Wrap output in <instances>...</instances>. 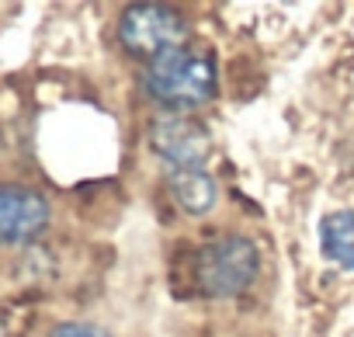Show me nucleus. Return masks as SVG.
I'll list each match as a JSON object with an SVG mask.
<instances>
[{
    "instance_id": "f257e3e1",
    "label": "nucleus",
    "mask_w": 354,
    "mask_h": 337,
    "mask_svg": "<svg viewBox=\"0 0 354 337\" xmlns=\"http://www.w3.org/2000/svg\"><path fill=\"white\" fill-rule=\"evenodd\" d=\"M142 91L167 115H192L216 94V63L202 46H174L146 63Z\"/></svg>"
},
{
    "instance_id": "f03ea898",
    "label": "nucleus",
    "mask_w": 354,
    "mask_h": 337,
    "mask_svg": "<svg viewBox=\"0 0 354 337\" xmlns=\"http://www.w3.org/2000/svg\"><path fill=\"white\" fill-rule=\"evenodd\" d=\"M261 271V251L243 233H223L205 240L192 257V282L209 299H233L254 285Z\"/></svg>"
},
{
    "instance_id": "7ed1b4c3",
    "label": "nucleus",
    "mask_w": 354,
    "mask_h": 337,
    "mask_svg": "<svg viewBox=\"0 0 354 337\" xmlns=\"http://www.w3.org/2000/svg\"><path fill=\"white\" fill-rule=\"evenodd\" d=\"M185 18L167 4H132L122 11L118 21V42L125 46L129 56L136 60H153L174 46H185Z\"/></svg>"
},
{
    "instance_id": "20e7f679",
    "label": "nucleus",
    "mask_w": 354,
    "mask_h": 337,
    "mask_svg": "<svg viewBox=\"0 0 354 337\" xmlns=\"http://www.w3.org/2000/svg\"><path fill=\"white\" fill-rule=\"evenodd\" d=\"M149 146L163 160L167 171H188V167H205L212 153L209 129L192 115H160L149 125Z\"/></svg>"
},
{
    "instance_id": "39448f33",
    "label": "nucleus",
    "mask_w": 354,
    "mask_h": 337,
    "mask_svg": "<svg viewBox=\"0 0 354 337\" xmlns=\"http://www.w3.org/2000/svg\"><path fill=\"white\" fill-rule=\"evenodd\" d=\"M53 219L49 199L39 188L4 181L0 185V247H25L46 233Z\"/></svg>"
},
{
    "instance_id": "423d86ee",
    "label": "nucleus",
    "mask_w": 354,
    "mask_h": 337,
    "mask_svg": "<svg viewBox=\"0 0 354 337\" xmlns=\"http://www.w3.org/2000/svg\"><path fill=\"white\" fill-rule=\"evenodd\" d=\"M167 185L174 202L181 206L188 216H205L216 209L219 202V188L216 178L205 171V167H188V171H167Z\"/></svg>"
},
{
    "instance_id": "0eeeda50",
    "label": "nucleus",
    "mask_w": 354,
    "mask_h": 337,
    "mask_svg": "<svg viewBox=\"0 0 354 337\" xmlns=\"http://www.w3.org/2000/svg\"><path fill=\"white\" fill-rule=\"evenodd\" d=\"M319 251L344 271H354V212L337 209L319 219Z\"/></svg>"
},
{
    "instance_id": "6e6552de",
    "label": "nucleus",
    "mask_w": 354,
    "mask_h": 337,
    "mask_svg": "<svg viewBox=\"0 0 354 337\" xmlns=\"http://www.w3.org/2000/svg\"><path fill=\"white\" fill-rule=\"evenodd\" d=\"M46 337H108V334L101 327H94V323H59Z\"/></svg>"
}]
</instances>
